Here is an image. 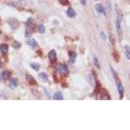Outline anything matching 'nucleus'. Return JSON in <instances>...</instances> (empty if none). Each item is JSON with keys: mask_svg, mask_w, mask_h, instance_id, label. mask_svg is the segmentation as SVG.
Returning <instances> with one entry per match:
<instances>
[{"mask_svg": "<svg viewBox=\"0 0 130 130\" xmlns=\"http://www.w3.org/2000/svg\"><path fill=\"white\" fill-rule=\"evenodd\" d=\"M56 70L59 74H60L62 76H68L69 74L68 70L66 66L64 65H57L56 66Z\"/></svg>", "mask_w": 130, "mask_h": 130, "instance_id": "2", "label": "nucleus"}, {"mask_svg": "<svg viewBox=\"0 0 130 130\" xmlns=\"http://www.w3.org/2000/svg\"><path fill=\"white\" fill-rule=\"evenodd\" d=\"M116 27H117V32H118V34L119 38L120 40H121L122 38V31L121 29V24H120V20L118 18L117 20V22H116Z\"/></svg>", "mask_w": 130, "mask_h": 130, "instance_id": "7", "label": "nucleus"}, {"mask_svg": "<svg viewBox=\"0 0 130 130\" xmlns=\"http://www.w3.org/2000/svg\"><path fill=\"white\" fill-rule=\"evenodd\" d=\"M10 76H11V72L9 70H4L2 72V74H1V76H2L3 79H5V80H7L10 77Z\"/></svg>", "mask_w": 130, "mask_h": 130, "instance_id": "15", "label": "nucleus"}, {"mask_svg": "<svg viewBox=\"0 0 130 130\" xmlns=\"http://www.w3.org/2000/svg\"><path fill=\"white\" fill-rule=\"evenodd\" d=\"M100 100H111L109 93L106 89H102L100 91Z\"/></svg>", "mask_w": 130, "mask_h": 130, "instance_id": "4", "label": "nucleus"}, {"mask_svg": "<svg viewBox=\"0 0 130 130\" xmlns=\"http://www.w3.org/2000/svg\"><path fill=\"white\" fill-rule=\"evenodd\" d=\"M31 67L34 69L35 71H38L39 70V68H40V65H38V64H36V63H31Z\"/></svg>", "mask_w": 130, "mask_h": 130, "instance_id": "21", "label": "nucleus"}, {"mask_svg": "<svg viewBox=\"0 0 130 130\" xmlns=\"http://www.w3.org/2000/svg\"><path fill=\"white\" fill-rule=\"evenodd\" d=\"M38 77L40 79V80L44 82H46L47 81V74L44 72H42L38 75Z\"/></svg>", "mask_w": 130, "mask_h": 130, "instance_id": "17", "label": "nucleus"}, {"mask_svg": "<svg viewBox=\"0 0 130 130\" xmlns=\"http://www.w3.org/2000/svg\"><path fill=\"white\" fill-rule=\"evenodd\" d=\"M110 69L111 70L112 76L114 77L115 82L117 83V89H118V90L119 96H120V100H122V99L124 98V89L123 85H122V84L120 79V78H119L118 76V74H117V72L114 71L111 66H110Z\"/></svg>", "mask_w": 130, "mask_h": 130, "instance_id": "1", "label": "nucleus"}, {"mask_svg": "<svg viewBox=\"0 0 130 130\" xmlns=\"http://www.w3.org/2000/svg\"><path fill=\"white\" fill-rule=\"evenodd\" d=\"M81 4L83 5H86V0H81Z\"/></svg>", "mask_w": 130, "mask_h": 130, "instance_id": "28", "label": "nucleus"}, {"mask_svg": "<svg viewBox=\"0 0 130 130\" xmlns=\"http://www.w3.org/2000/svg\"><path fill=\"white\" fill-rule=\"evenodd\" d=\"M26 79H27V81L28 82L30 85L33 86V85H36L37 83H36V80L34 79V77L31 75H27L26 76Z\"/></svg>", "mask_w": 130, "mask_h": 130, "instance_id": "8", "label": "nucleus"}, {"mask_svg": "<svg viewBox=\"0 0 130 130\" xmlns=\"http://www.w3.org/2000/svg\"><path fill=\"white\" fill-rule=\"evenodd\" d=\"M26 25H27V27H30V28H31V29H34L35 28L36 24H35V22L34 20V19L30 18L27 20V22H26Z\"/></svg>", "mask_w": 130, "mask_h": 130, "instance_id": "10", "label": "nucleus"}, {"mask_svg": "<svg viewBox=\"0 0 130 130\" xmlns=\"http://www.w3.org/2000/svg\"><path fill=\"white\" fill-rule=\"evenodd\" d=\"M100 36H101V39H103V41H106L107 40V36H106V35L105 34V33L103 31H101L100 33Z\"/></svg>", "mask_w": 130, "mask_h": 130, "instance_id": "26", "label": "nucleus"}, {"mask_svg": "<svg viewBox=\"0 0 130 130\" xmlns=\"http://www.w3.org/2000/svg\"><path fill=\"white\" fill-rule=\"evenodd\" d=\"M67 16L69 17V18H74L76 15V12L74 11V9L71 8V7H69L67 10Z\"/></svg>", "mask_w": 130, "mask_h": 130, "instance_id": "13", "label": "nucleus"}, {"mask_svg": "<svg viewBox=\"0 0 130 130\" xmlns=\"http://www.w3.org/2000/svg\"><path fill=\"white\" fill-rule=\"evenodd\" d=\"M38 31L39 33H44L46 31V29H45L44 25H39L38 26Z\"/></svg>", "mask_w": 130, "mask_h": 130, "instance_id": "20", "label": "nucleus"}, {"mask_svg": "<svg viewBox=\"0 0 130 130\" xmlns=\"http://www.w3.org/2000/svg\"><path fill=\"white\" fill-rule=\"evenodd\" d=\"M9 45L5 43H1L0 44V51L3 54L7 53L9 51Z\"/></svg>", "mask_w": 130, "mask_h": 130, "instance_id": "9", "label": "nucleus"}, {"mask_svg": "<svg viewBox=\"0 0 130 130\" xmlns=\"http://www.w3.org/2000/svg\"><path fill=\"white\" fill-rule=\"evenodd\" d=\"M68 55H69L70 60V61H71L72 63H74L75 59H76V57H77L76 53L74 52L70 51V52H68Z\"/></svg>", "mask_w": 130, "mask_h": 130, "instance_id": "14", "label": "nucleus"}, {"mask_svg": "<svg viewBox=\"0 0 130 130\" xmlns=\"http://www.w3.org/2000/svg\"><path fill=\"white\" fill-rule=\"evenodd\" d=\"M53 98L55 100H63V96L62 93L60 91L57 92L56 93H55L53 96Z\"/></svg>", "mask_w": 130, "mask_h": 130, "instance_id": "16", "label": "nucleus"}, {"mask_svg": "<svg viewBox=\"0 0 130 130\" xmlns=\"http://www.w3.org/2000/svg\"><path fill=\"white\" fill-rule=\"evenodd\" d=\"M33 29L27 27L26 30H25V36L26 37H31L33 35Z\"/></svg>", "mask_w": 130, "mask_h": 130, "instance_id": "19", "label": "nucleus"}, {"mask_svg": "<svg viewBox=\"0 0 130 130\" xmlns=\"http://www.w3.org/2000/svg\"><path fill=\"white\" fill-rule=\"evenodd\" d=\"M1 67V61H0V68Z\"/></svg>", "mask_w": 130, "mask_h": 130, "instance_id": "29", "label": "nucleus"}, {"mask_svg": "<svg viewBox=\"0 0 130 130\" xmlns=\"http://www.w3.org/2000/svg\"><path fill=\"white\" fill-rule=\"evenodd\" d=\"M95 1H98V0H95Z\"/></svg>", "mask_w": 130, "mask_h": 130, "instance_id": "31", "label": "nucleus"}, {"mask_svg": "<svg viewBox=\"0 0 130 130\" xmlns=\"http://www.w3.org/2000/svg\"><path fill=\"white\" fill-rule=\"evenodd\" d=\"M95 9L96 10V11L99 13H102L104 15L106 14V12H105V9H104V7H103V5L100 3H98V4L96 5L95 6Z\"/></svg>", "mask_w": 130, "mask_h": 130, "instance_id": "11", "label": "nucleus"}, {"mask_svg": "<svg viewBox=\"0 0 130 130\" xmlns=\"http://www.w3.org/2000/svg\"><path fill=\"white\" fill-rule=\"evenodd\" d=\"M25 42H26L27 44L29 45L30 46H31L33 47H36L37 44H38L37 42H36V41L34 38H27Z\"/></svg>", "mask_w": 130, "mask_h": 130, "instance_id": "12", "label": "nucleus"}, {"mask_svg": "<svg viewBox=\"0 0 130 130\" xmlns=\"http://www.w3.org/2000/svg\"><path fill=\"white\" fill-rule=\"evenodd\" d=\"M124 48H125V55L126 58L128 60H130V47L128 45H126L124 46Z\"/></svg>", "mask_w": 130, "mask_h": 130, "instance_id": "18", "label": "nucleus"}, {"mask_svg": "<svg viewBox=\"0 0 130 130\" xmlns=\"http://www.w3.org/2000/svg\"><path fill=\"white\" fill-rule=\"evenodd\" d=\"M12 46H13L14 48H15V49H20L22 46V44H21V43H20L18 41H15L13 43V44H12Z\"/></svg>", "mask_w": 130, "mask_h": 130, "instance_id": "22", "label": "nucleus"}, {"mask_svg": "<svg viewBox=\"0 0 130 130\" xmlns=\"http://www.w3.org/2000/svg\"><path fill=\"white\" fill-rule=\"evenodd\" d=\"M0 21H1V18H0Z\"/></svg>", "mask_w": 130, "mask_h": 130, "instance_id": "32", "label": "nucleus"}, {"mask_svg": "<svg viewBox=\"0 0 130 130\" xmlns=\"http://www.w3.org/2000/svg\"><path fill=\"white\" fill-rule=\"evenodd\" d=\"M100 84L99 82L97 81L96 84V92H100Z\"/></svg>", "mask_w": 130, "mask_h": 130, "instance_id": "27", "label": "nucleus"}, {"mask_svg": "<svg viewBox=\"0 0 130 130\" xmlns=\"http://www.w3.org/2000/svg\"><path fill=\"white\" fill-rule=\"evenodd\" d=\"M94 65H95V66H96L98 69L100 68V63H99L98 59L96 57H94Z\"/></svg>", "mask_w": 130, "mask_h": 130, "instance_id": "23", "label": "nucleus"}, {"mask_svg": "<svg viewBox=\"0 0 130 130\" xmlns=\"http://www.w3.org/2000/svg\"><path fill=\"white\" fill-rule=\"evenodd\" d=\"M0 80H1V74H0Z\"/></svg>", "mask_w": 130, "mask_h": 130, "instance_id": "30", "label": "nucleus"}, {"mask_svg": "<svg viewBox=\"0 0 130 130\" xmlns=\"http://www.w3.org/2000/svg\"><path fill=\"white\" fill-rule=\"evenodd\" d=\"M58 1L62 5H64V6H66V5L69 4V1L68 0H58Z\"/></svg>", "mask_w": 130, "mask_h": 130, "instance_id": "25", "label": "nucleus"}, {"mask_svg": "<svg viewBox=\"0 0 130 130\" xmlns=\"http://www.w3.org/2000/svg\"><path fill=\"white\" fill-rule=\"evenodd\" d=\"M9 87L12 89H15L18 85V79L16 77H12L9 80Z\"/></svg>", "mask_w": 130, "mask_h": 130, "instance_id": "6", "label": "nucleus"}, {"mask_svg": "<svg viewBox=\"0 0 130 130\" xmlns=\"http://www.w3.org/2000/svg\"><path fill=\"white\" fill-rule=\"evenodd\" d=\"M32 92L33 93L34 96L35 97H36V98H38V97L41 96V94L38 92V90L35 89H33L32 90Z\"/></svg>", "mask_w": 130, "mask_h": 130, "instance_id": "24", "label": "nucleus"}, {"mask_svg": "<svg viewBox=\"0 0 130 130\" xmlns=\"http://www.w3.org/2000/svg\"><path fill=\"white\" fill-rule=\"evenodd\" d=\"M48 59L51 63H55L57 62V53L54 49H52L48 53Z\"/></svg>", "mask_w": 130, "mask_h": 130, "instance_id": "5", "label": "nucleus"}, {"mask_svg": "<svg viewBox=\"0 0 130 130\" xmlns=\"http://www.w3.org/2000/svg\"><path fill=\"white\" fill-rule=\"evenodd\" d=\"M7 23L10 25V26L11 27L12 29H17L19 27V25H20V23L16 18H9L7 20Z\"/></svg>", "mask_w": 130, "mask_h": 130, "instance_id": "3", "label": "nucleus"}]
</instances>
